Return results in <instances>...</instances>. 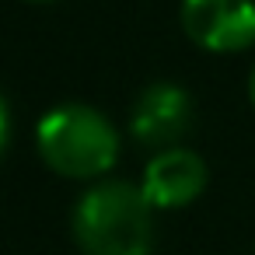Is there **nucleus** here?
Listing matches in <instances>:
<instances>
[{"instance_id":"1","label":"nucleus","mask_w":255,"mask_h":255,"mask_svg":"<svg viewBox=\"0 0 255 255\" xmlns=\"http://www.w3.org/2000/svg\"><path fill=\"white\" fill-rule=\"evenodd\" d=\"M154 213L140 185L102 178L77 196L70 231L84 255H150L157 238Z\"/></svg>"},{"instance_id":"5","label":"nucleus","mask_w":255,"mask_h":255,"mask_svg":"<svg viewBox=\"0 0 255 255\" xmlns=\"http://www.w3.org/2000/svg\"><path fill=\"white\" fill-rule=\"evenodd\" d=\"M206 178H210L206 164L196 150L168 147L147 161L140 189L154 210H182V206L199 199V192L206 189Z\"/></svg>"},{"instance_id":"6","label":"nucleus","mask_w":255,"mask_h":255,"mask_svg":"<svg viewBox=\"0 0 255 255\" xmlns=\"http://www.w3.org/2000/svg\"><path fill=\"white\" fill-rule=\"evenodd\" d=\"M248 95H252V105H255V67H252V77H248Z\"/></svg>"},{"instance_id":"2","label":"nucleus","mask_w":255,"mask_h":255,"mask_svg":"<svg viewBox=\"0 0 255 255\" xmlns=\"http://www.w3.org/2000/svg\"><path fill=\"white\" fill-rule=\"evenodd\" d=\"M35 147L46 168L63 178H102L119 157L116 126L91 105H60L35 126Z\"/></svg>"},{"instance_id":"4","label":"nucleus","mask_w":255,"mask_h":255,"mask_svg":"<svg viewBox=\"0 0 255 255\" xmlns=\"http://www.w3.org/2000/svg\"><path fill=\"white\" fill-rule=\"evenodd\" d=\"M192 126V98L185 88L178 84H150L129 116V133L136 143L150 147V150H168L178 147V140L189 133Z\"/></svg>"},{"instance_id":"3","label":"nucleus","mask_w":255,"mask_h":255,"mask_svg":"<svg viewBox=\"0 0 255 255\" xmlns=\"http://www.w3.org/2000/svg\"><path fill=\"white\" fill-rule=\"evenodd\" d=\"M182 28L206 53L255 46V0H182Z\"/></svg>"}]
</instances>
